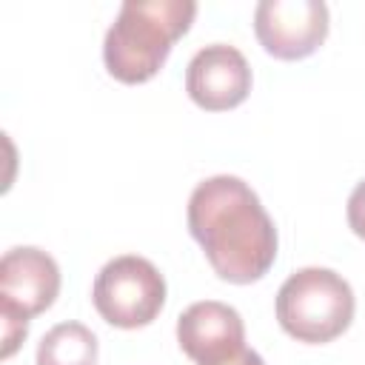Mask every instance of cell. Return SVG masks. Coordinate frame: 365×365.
<instances>
[{
	"label": "cell",
	"mask_w": 365,
	"mask_h": 365,
	"mask_svg": "<svg viewBox=\"0 0 365 365\" xmlns=\"http://www.w3.org/2000/svg\"><path fill=\"white\" fill-rule=\"evenodd\" d=\"M188 231L214 274L234 285L262 279L277 259V225L257 191L231 174L202 180L188 197Z\"/></svg>",
	"instance_id": "obj_1"
},
{
	"label": "cell",
	"mask_w": 365,
	"mask_h": 365,
	"mask_svg": "<svg viewBox=\"0 0 365 365\" xmlns=\"http://www.w3.org/2000/svg\"><path fill=\"white\" fill-rule=\"evenodd\" d=\"M194 0H128L120 6L103 40L108 74L125 86L148 83L171 54V46L191 29Z\"/></svg>",
	"instance_id": "obj_2"
},
{
	"label": "cell",
	"mask_w": 365,
	"mask_h": 365,
	"mask_svg": "<svg viewBox=\"0 0 365 365\" xmlns=\"http://www.w3.org/2000/svg\"><path fill=\"white\" fill-rule=\"evenodd\" d=\"M354 308L356 299L348 279L319 265L294 271L277 291L279 328L305 345H322L345 334Z\"/></svg>",
	"instance_id": "obj_3"
},
{
	"label": "cell",
	"mask_w": 365,
	"mask_h": 365,
	"mask_svg": "<svg viewBox=\"0 0 365 365\" xmlns=\"http://www.w3.org/2000/svg\"><path fill=\"white\" fill-rule=\"evenodd\" d=\"M91 302L114 328H145L165 305V279L151 259L123 254L108 259L94 277Z\"/></svg>",
	"instance_id": "obj_4"
},
{
	"label": "cell",
	"mask_w": 365,
	"mask_h": 365,
	"mask_svg": "<svg viewBox=\"0 0 365 365\" xmlns=\"http://www.w3.org/2000/svg\"><path fill=\"white\" fill-rule=\"evenodd\" d=\"M254 34L277 60L311 57L328 37L322 0H262L254 9Z\"/></svg>",
	"instance_id": "obj_5"
},
{
	"label": "cell",
	"mask_w": 365,
	"mask_h": 365,
	"mask_svg": "<svg viewBox=\"0 0 365 365\" xmlns=\"http://www.w3.org/2000/svg\"><path fill=\"white\" fill-rule=\"evenodd\" d=\"M60 294V268L51 254L20 245L0 259V314L31 319L54 305Z\"/></svg>",
	"instance_id": "obj_6"
},
{
	"label": "cell",
	"mask_w": 365,
	"mask_h": 365,
	"mask_svg": "<svg viewBox=\"0 0 365 365\" xmlns=\"http://www.w3.org/2000/svg\"><path fill=\"white\" fill-rule=\"evenodd\" d=\"M185 91L205 111H228L245 103L251 91V66L245 54L225 43L200 48L185 68Z\"/></svg>",
	"instance_id": "obj_7"
},
{
	"label": "cell",
	"mask_w": 365,
	"mask_h": 365,
	"mask_svg": "<svg viewBox=\"0 0 365 365\" xmlns=\"http://www.w3.org/2000/svg\"><path fill=\"white\" fill-rule=\"evenodd\" d=\"M177 342L197 365H217L245 348V325L237 308L202 299L177 317Z\"/></svg>",
	"instance_id": "obj_8"
},
{
	"label": "cell",
	"mask_w": 365,
	"mask_h": 365,
	"mask_svg": "<svg viewBox=\"0 0 365 365\" xmlns=\"http://www.w3.org/2000/svg\"><path fill=\"white\" fill-rule=\"evenodd\" d=\"M37 365H97V336L83 322H57L37 342Z\"/></svg>",
	"instance_id": "obj_9"
},
{
	"label": "cell",
	"mask_w": 365,
	"mask_h": 365,
	"mask_svg": "<svg viewBox=\"0 0 365 365\" xmlns=\"http://www.w3.org/2000/svg\"><path fill=\"white\" fill-rule=\"evenodd\" d=\"M345 214H348V225H351V231H354L359 240H365V180L356 182V188L351 191Z\"/></svg>",
	"instance_id": "obj_10"
},
{
	"label": "cell",
	"mask_w": 365,
	"mask_h": 365,
	"mask_svg": "<svg viewBox=\"0 0 365 365\" xmlns=\"http://www.w3.org/2000/svg\"><path fill=\"white\" fill-rule=\"evenodd\" d=\"M217 365H265V359L254 348H242V351H237L234 356H228V359H222Z\"/></svg>",
	"instance_id": "obj_11"
}]
</instances>
